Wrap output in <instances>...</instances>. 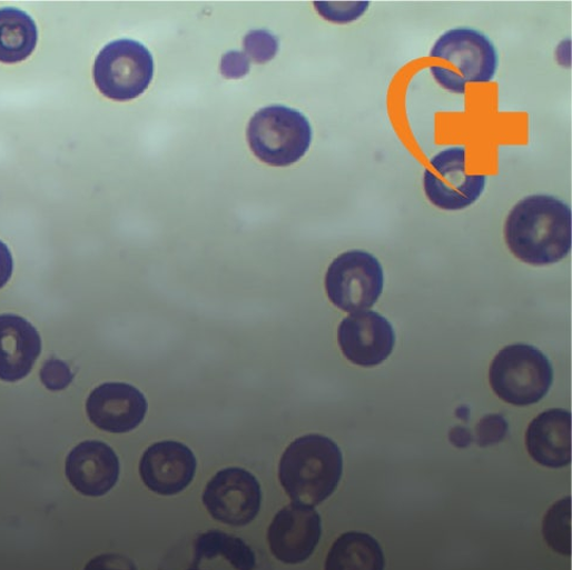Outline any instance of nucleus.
Masks as SVG:
<instances>
[{
  "mask_svg": "<svg viewBox=\"0 0 572 570\" xmlns=\"http://www.w3.org/2000/svg\"><path fill=\"white\" fill-rule=\"evenodd\" d=\"M322 538V520L315 507L290 503L275 514L268 529L273 556L287 564L303 563Z\"/></svg>",
  "mask_w": 572,
  "mask_h": 570,
  "instance_id": "9d476101",
  "label": "nucleus"
},
{
  "mask_svg": "<svg viewBox=\"0 0 572 570\" xmlns=\"http://www.w3.org/2000/svg\"><path fill=\"white\" fill-rule=\"evenodd\" d=\"M450 437L452 443L458 448H467L472 441V436L466 429L456 428Z\"/></svg>",
  "mask_w": 572,
  "mask_h": 570,
  "instance_id": "cd10ccee",
  "label": "nucleus"
},
{
  "mask_svg": "<svg viewBox=\"0 0 572 570\" xmlns=\"http://www.w3.org/2000/svg\"><path fill=\"white\" fill-rule=\"evenodd\" d=\"M119 458L115 450L98 440H88L67 457L66 476L70 484L88 498H101L118 483Z\"/></svg>",
  "mask_w": 572,
  "mask_h": 570,
  "instance_id": "ddd939ff",
  "label": "nucleus"
},
{
  "mask_svg": "<svg viewBox=\"0 0 572 570\" xmlns=\"http://www.w3.org/2000/svg\"><path fill=\"white\" fill-rule=\"evenodd\" d=\"M571 500L564 499L553 506L543 522V536L558 553L571 554Z\"/></svg>",
  "mask_w": 572,
  "mask_h": 570,
  "instance_id": "aec40b11",
  "label": "nucleus"
},
{
  "mask_svg": "<svg viewBox=\"0 0 572 570\" xmlns=\"http://www.w3.org/2000/svg\"><path fill=\"white\" fill-rule=\"evenodd\" d=\"M83 570H138L135 562L120 554H103L90 560Z\"/></svg>",
  "mask_w": 572,
  "mask_h": 570,
  "instance_id": "a878e982",
  "label": "nucleus"
},
{
  "mask_svg": "<svg viewBox=\"0 0 572 570\" xmlns=\"http://www.w3.org/2000/svg\"><path fill=\"white\" fill-rule=\"evenodd\" d=\"M383 269L372 253L348 251L332 263L326 273V291L332 303L346 312L372 308L382 296Z\"/></svg>",
  "mask_w": 572,
  "mask_h": 570,
  "instance_id": "0eeeda50",
  "label": "nucleus"
},
{
  "mask_svg": "<svg viewBox=\"0 0 572 570\" xmlns=\"http://www.w3.org/2000/svg\"><path fill=\"white\" fill-rule=\"evenodd\" d=\"M263 492L256 477L247 470L219 471L203 493V503L211 517L231 527L253 522L262 509Z\"/></svg>",
  "mask_w": 572,
  "mask_h": 570,
  "instance_id": "1a4fd4ad",
  "label": "nucleus"
},
{
  "mask_svg": "<svg viewBox=\"0 0 572 570\" xmlns=\"http://www.w3.org/2000/svg\"><path fill=\"white\" fill-rule=\"evenodd\" d=\"M250 150L272 167H289L308 151L312 128L304 114L285 106H269L252 118L247 131Z\"/></svg>",
  "mask_w": 572,
  "mask_h": 570,
  "instance_id": "20e7f679",
  "label": "nucleus"
},
{
  "mask_svg": "<svg viewBox=\"0 0 572 570\" xmlns=\"http://www.w3.org/2000/svg\"><path fill=\"white\" fill-rule=\"evenodd\" d=\"M246 57L257 64H264L275 58L279 50L278 37L266 30H253L245 36Z\"/></svg>",
  "mask_w": 572,
  "mask_h": 570,
  "instance_id": "412c9836",
  "label": "nucleus"
},
{
  "mask_svg": "<svg viewBox=\"0 0 572 570\" xmlns=\"http://www.w3.org/2000/svg\"><path fill=\"white\" fill-rule=\"evenodd\" d=\"M189 570H199V569L197 568V566H195L194 568H190Z\"/></svg>",
  "mask_w": 572,
  "mask_h": 570,
  "instance_id": "c85d7f7f",
  "label": "nucleus"
},
{
  "mask_svg": "<svg viewBox=\"0 0 572 570\" xmlns=\"http://www.w3.org/2000/svg\"><path fill=\"white\" fill-rule=\"evenodd\" d=\"M193 451L177 441H161L145 451L140 461L141 480L147 488L161 496L186 490L196 473Z\"/></svg>",
  "mask_w": 572,
  "mask_h": 570,
  "instance_id": "4468645a",
  "label": "nucleus"
},
{
  "mask_svg": "<svg viewBox=\"0 0 572 570\" xmlns=\"http://www.w3.org/2000/svg\"><path fill=\"white\" fill-rule=\"evenodd\" d=\"M343 474V456L334 440L308 434L286 449L280 467L282 486L293 503L316 507L334 493Z\"/></svg>",
  "mask_w": 572,
  "mask_h": 570,
  "instance_id": "f03ea898",
  "label": "nucleus"
},
{
  "mask_svg": "<svg viewBox=\"0 0 572 570\" xmlns=\"http://www.w3.org/2000/svg\"><path fill=\"white\" fill-rule=\"evenodd\" d=\"M509 427L505 419L501 416H487L479 422L476 428V443L480 447H489L500 443L506 433Z\"/></svg>",
  "mask_w": 572,
  "mask_h": 570,
  "instance_id": "5701e85b",
  "label": "nucleus"
},
{
  "mask_svg": "<svg viewBox=\"0 0 572 570\" xmlns=\"http://www.w3.org/2000/svg\"><path fill=\"white\" fill-rule=\"evenodd\" d=\"M548 358L529 344H512L495 357L490 369L494 393L515 407H529L543 399L552 383Z\"/></svg>",
  "mask_w": 572,
  "mask_h": 570,
  "instance_id": "39448f33",
  "label": "nucleus"
},
{
  "mask_svg": "<svg viewBox=\"0 0 572 570\" xmlns=\"http://www.w3.org/2000/svg\"><path fill=\"white\" fill-rule=\"evenodd\" d=\"M146 412L147 401L142 393L122 382L103 383L87 400L90 421L110 433H126L137 429Z\"/></svg>",
  "mask_w": 572,
  "mask_h": 570,
  "instance_id": "f8f14e48",
  "label": "nucleus"
},
{
  "mask_svg": "<svg viewBox=\"0 0 572 570\" xmlns=\"http://www.w3.org/2000/svg\"><path fill=\"white\" fill-rule=\"evenodd\" d=\"M41 351L40 334L31 323L21 317L0 316V380L24 379Z\"/></svg>",
  "mask_w": 572,
  "mask_h": 570,
  "instance_id": "2eb2a0df",
  "label": "nucleus"
},
{
  "mask_svg": "<svg viewBox=\"0 0 572 570\" xmlns=\"http://www.w3.org/2000/svg\"><path fill=\"white\" fill-rule=\"evenodd\" d=\"M368 2H316L315 8L325 20L345 24L358 20L368 9Z\"/></svg>",
  "mask_w": 572,
  "mask_h": 570,
  "instance_id": "4be33fe9",
  "label": "nucleus"
},
{
  "mask_svg": "<svg viewBox=\"0 0 572 570\" xmlns=\"http://www.w3.org/2000/svg\"><path fill=\"white\" fill-rule=\"evenodd\" d=\"M526 448L534 462L560 469L571 462V414L548 410L534 418L526 432Z\"/></svg>",
  "mask_w": 572,
  "mask_h": 570,
  "instance_id": "dca6fc26",
  "label": "nucleus"
},
{
  "mask_svg": "<svg viewBox=\"0 0 572 570\" xmlns=\"http://www.w3.org/2000/svg\"><path fill=\"white\" fill-rule=\"evenodd\" d=\"M72 373L61 360L52 359L45 363L41 370V380L50 391L58 392L68 388L72 381Z\"/></svg>",
  "mask_w": 572,
  "mask_h": 570,
  "instance_id": "b1692460",
  "label": "nucleus"
},
{
  "mask_svg": "<svg viewBox=\"0 0 572 570\" xmlns=\"http://www.w3.org/2000/svg\"><path fill=\"white\" fill-rule=\"evenodd\" d=\"M39 32L32 18L14 8L0 9V62L27 60L36 48Z\"/></svg>",
  "mask_w": 572,
  "mask_h": 570,
  "instance_id": "a211bd4d",
  "label": "nucleus"
},
{
  "mask_svg": "<svg viewBox=\"0 0 572 570\" xmlns=\"http://www.w3.org/2000/svg\"><path fill=\"white\" fill-rule=\"evenodd\" d=\"M338 341L348 361L374 367L389 358L396 337L393 326L378 312L358 311L341 323Z\"/></svg>",
  "mask_w": 572,
  "mask_h": 570,
  "instance_id": "9b49d317",
  "label": "nucleus"
},
{
  "mask_svg": "<svg viewBox=\"0 0 572 570\" xmlns=\"http://www.w3.org/2000/svg\"><path fill=\"white\" fill-rule=\"evenodd\" d=\"M431 59L438 61L431 67L435 81L455 94H464L469 83L493 81L497 68L495 47L473 29H453L442 34Z\"/></svg>",
  "mask_w": 572,
  "mask_h": 570,
  "instance_id": "7ed1b4c3",
  "label": "nucleus"
},
{
  "mask_svg": "<svg viewBox=\"0 0 572 570\" xmlns=\"http://www.w3.org/2000/svg\"><path fill=\"white\" fill-rule=\"evenodd\" d=\"M383 550L373 537L351 531L331 547L325 570H384Z\"/></svg>",
  "mask_w": 572,
  "mask_h": 570,
  "instance_id": "f3484780",
  "label": "nucleus"
},
{
  "mask_svg": "<svg viewBox=\"0 0 572 570\" xmlns=\"http://www.w3.org/2000/svg\"><path fill=\"white\" fill-rule=\"evenodd\" d=\"M486 186L485 174L467 173L465 147H451L436 154L424 171L423 189L432 204L445 211L474 204Z\"/></svg>",
  "mask_w": 572,
  "mask_h": 570,
  "instance_id": "6e6552de",
  "label": "nucleus"
},
{
  "mask_svg": "<svg viewBox=\"0 0 572 570\" xmlns=\"http://www.w3.org/2000/svg\"><path fill=\"white\" fill-rule=\"evenodd\" d=\"M93 77L106 98L131 101L141 96L152 81V54L139 42L115 41L98 54Z\"/></svg>",
  "mask_w": 572,
  "mask_h": 570,
  "instance_id": "423d86ee",
  "label": "nucleus"
},
{
  "mask_svg": "<svg viewBox=\"0 0 572 570\" xmlns=\"http://www.w3.org/2000/svg\"><path fill=\"white\" fill-rule=\"evenodd\" d=\"M571 209L562 200L546 194L526 197L506 219V244L524 263H558L571 250Z\"/></svg>",
  "mask_w": 572,
  "mask_h": 570,
  "instance_id": "f257e3e1",
  "label": "nucleus"
},
{
  "mask_svg": "<svg viewBox=\"0 0 572 570\" xmlns=\"http://www.w3.org/2000/svg\"><path fill=\"white\" fill-rule=\"evenodd\" d=\"M250 69V60L245 52L230 51L224 54L220 63V72L227 79H239L247 76Z\"/></svg>",
  "mask_w": 572,
  "mask_h": 570,
  "instance_id": "393cba45",
  "label": "nucleus"
},
{
  "mask_svg": "<svg viewBox=\"0 0 572 570\" xmlns=\"http://www.w3.org/2000/svg\"><path fill=\"white\" fill-rule=\"evenodd\" d=\"M217 557L227 560L235 570H254L256 567L254 551L241 539L218 530H210L196 539L195 566Z\"/></svg>",
  "mask_w": 572,
  "mask_h": 570,
  "instance_id": "6ab92c4d",
  "label": "nucleus"
},
{
  "mask_svg": "<svg viewBox=\"0 0 572 570\" xmlns=\"http://www.w3.org/2000/svg\"><path fill=\"white\" fill-rule=\"evenodd\" d=\"M13 269L12 256L2 241H0V289H2L11 279Z\"/></svg>",
  "mask_w": 572,
  "mask_h": 570,
  "instance_id": "bb28decb",
  "label": "nucleus"
}]
</instances>
